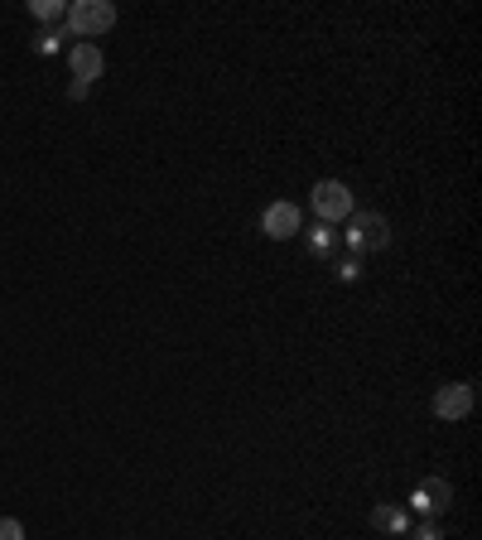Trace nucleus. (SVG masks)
<instances>
[{"label":"nucleus","mask_w":482,"mask_h":540,"mask_svg":"<svg viewBox=\"0 0 482 540\" xmlns=\"http://www.w3.org/2000/svg\"><path fill=\"white\" fill-rule=\"evenodd\" d=\"M68 34H78L82 44H92L97 34H111L116 25V5L111 0H78V5H68Z\"/></svg>","instance_id":"obj_1"},{"label":"nucleus","mask_w":482,"mask_h":540,"mask_svg":"<svg viewBox=\"0 0 482 540\" xmlns=\"http://www.w3.org/2000/svg\"><path fill=\"white\" fill-rule=\"evenodd\" d=\"M352 256H367V251H386L391 246V222L381 213H352L348 217V232H343Z\"/></svg>","instance_id":"obj_2"},{"label":"nucleus","mask_w":482,"mask_h":540,"mask_svg":"<svg viewBox=\"0 0 482 540\" xmlns=\"http://www.w3.org/2000/svg\"><path fill=\"white\" fill-rule=\"evenodd\" d=\"M314 213H319V222L338 227V222H348L357 213V198H352V189L343 179H319L314 184Z\"/></svg>","instance_id":"obj_3"},{"label":"nucleus","mask_w":482,"mask_h":540,"mask_svg":"<svg viewBox=\"0 0 482 540\" xmlns=\"http://www.w3.org/2000/svg\"><path fill=\"white\" fill-rule=\"evenodd\" d=\"M405 512H415L420 521H439V516H449L454 512V487L444 483V478H425V483H415Z\"/></svg>","instance_id":"obj_4"},{"label":"nucleus","mask_w":482,"mask_h":540,"mask_svg":"<svg viewBox=\"0 0 482 540\" xmlns=\"http://www.w3.org/2000/svg\"><path fill=\"white\" fill-rule=\"evenodd\" d=\"M261 232H266L270 242H290V237H299V232H304V213H299V203L275 198L266 213H261Z\"/></svg>","instance_id":"obj_5"},{"label":"nucleus","mask_w":482,"mask_h":540,"mask_svg":"<svg viewBox=\"0 0 482 540\" xmlns=\"http://www.w3.org/2000/svg\"><path fill=\"white\" fill-rule=\"evenodd\" d=\"M473 401H478V396H473L468 381H449V386L434 391V415L449 420V425H454V420H468V415H473Z\"/></svg>","instance_id":"obj_6"},{"label":"nucleus","mask_w":482,"mask_h":540,"mask_svg":"<svg viewBox=\"0 0 482 540\" xmlns=\"http://www.w3.org/2000/svg\"><path fill=\"white\" fill-rule=\"evenodd\" d=\"M68 68H73V82H87V87H92V82L107 73V54H102L97 44H82L78 39V44L68 49Z\"/></svg>","instance_id":"obj_7"},{"label":"nucleus","mask_w":482,"mask_h":540,"mask_svg":"<svg viewBox=\"0 0 482 540\" xmlns=\"http://www.w3.org/2000/svg\"><path fill=\"white\" fill-rule=\"evenodd\" d=\"M304 246H309L314 261H333V256H338V227H328V222L304 227Z\"/></svg>","instance_id":"obj_8"},{"label":"nucleus","mask_w":482,"mask_h":540,"mask_svg":"<svg viewBox=\"0 0 482 540\" xmlns=\"http://www.w3.org/2000/svg\"><path fill=\"white\" fill-rule=\"evenodd\" d=\"M372 526L376 531H386V536H405V531H410V512L386 502V507H376L372 512Z\"/></svg>","instance_id":"obj_9"},{"label":"nucleus","mask_w":482,"mask_h":540,"mask_svg":"<svg viewBox=\"0 0 482 540\" xmlns=\"http://www.w3.org/2000/svg\"><path fill=\"white\" fill-rule=\"evenodd\" d=\"M63 39H68V25H44L34 34V54H44V58L63 54Z\"/></svg>","instance_id":"obj_10"},{"label":"nucleus","mask_w":482,"mask_h":540,"mask_svg":"<svg viewBox=\"0 0 482 540\" xmlns=\"http://www.w3.org/2000/svg\"><path fill=\"white\" fill-rule=\"evenodd\" d=\"M29 20H39V25H63V20H68V5H63V0H29Z\"/></svg>","instance_id":"obj_11"},{"label":"nucleus","mask_w":482,"mask_h":540,"mask_svg":"<svg viewBox=\"0 0 482 540\" xmlns=\"http://www.w3.org/2000/svg\"><path fill=\"white\" fill-rule=\"evenodd\" d=\"M338 280H343V285H357V280H362V256H343V261H338Z\"/></svg>","instance_id":"obj_12"},{"label":"nucleus","mask_w":482,"mask_h":540,"mask_svg":"<svg viewBox=\"0 0 482 540\" xmlns=\"http://www.w3.org/2000/svg\"><path fill=\"white\" fill-rule=\"evenodd\" d=\"M0 540H25V526L15 516H0Z\"/></svg>","instance_id":"obj_13"},{"label":"nucleus","mask_w":482,"mask_h":540,"mask_svg":"<svg viewBox=\"0 0 482 540\" xmlns=\"http://www.w3.org/2000/svg\"><path fill=\"white\" fill-rule=\"evenodd\" d=\"M415 540H444L439 521H415Z\"/></svg>","instance_id":"obj_14"},{"label":"nucleus","mask_w":482,"mask_h":540,"mask_svg":"<svg viewBox=\"0 0 482 540\" xmlns=\"http://www.w3.org/2000/svg\"><path fill=\"white\" fill-rule=\"evenodd\" d=\"M68 102H87V82H68Z\"/></svg>","instance_id":"obj_15"}]
</instances>
